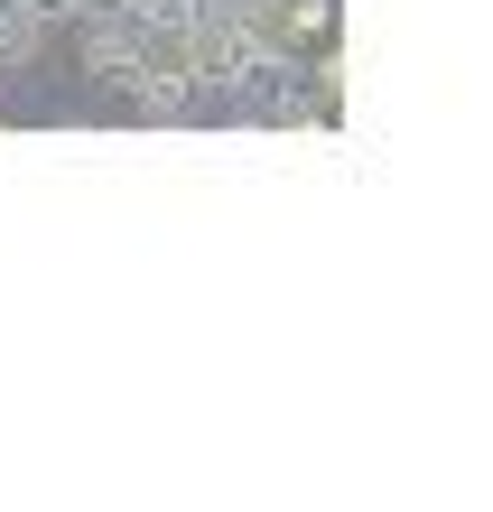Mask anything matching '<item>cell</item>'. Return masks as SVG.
Here are the masks:
<instances>
[{
    "label": "cell",
    "instance_id": "cell-1",
    "mask_svg": "<svg viewBox=\"0 0 493 512\" xmlns=\"http://www.w3.org/2000/svg\"><path fill=\"white\" fill-rule=\"evenodd\" d=\"M196 75H214V84H261L270 75V28L261 19H205Z\"/></svg>",
    "mask_w": 493,
    "mask_h": 512
},
{
    "label": "cell",
    "instance_id": "cell-2",
    "mask_svg": "<svg viewBox=\"0 0 493 512\" xmlns=\"http://www.w3.org/2000/svg\"><path fill=\"white\" fill-rule=\"evenodd\" d=\"M19 10H28V19H56V10H75V0H19Z\"/></svg>",
    "mask_w": 493,
    "mask_h": 512
}]
</instances>
